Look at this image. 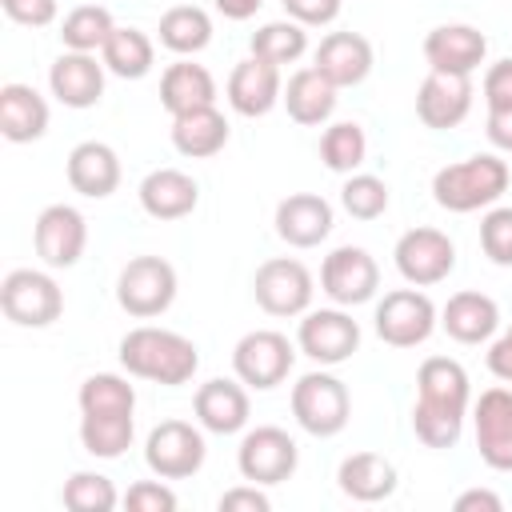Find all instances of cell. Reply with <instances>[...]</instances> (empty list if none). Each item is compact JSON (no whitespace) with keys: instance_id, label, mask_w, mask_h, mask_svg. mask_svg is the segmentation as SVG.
Segmentation results:
<instances>
[{"instance_id":"obj_30","label":"cell","mask_w":512,"mask_h":512,"mask_svg":"<svg viewBox=\"0 0 512 512\" xmlns=\"http://www.w3.org/2000/svg\"><path fill=\"white\" fill-rule=\"evenodd\" d=\"M284 108L296 124H320L336 108V84L316 68H300L284 88Z\"/></svg>"},{"instance_id":"obj_5","label":"cell","mask_w":512,"mask_h":512,"mask_svg":"<svg viewBox=\"0 0 512 512\" xmlns=\"http://www.w3.org/2000/svg\"><path fill=\"white\" fill-rule=\"evenodd\" d=\"M0 308H4L8 320L24 324V328H44L60 316L64 296H60L52 276L32 272V268H16L0 284Z\"/></svg>"},{"instance_id":"obj_15","label":"cell","mask_w":512,"mask_h":512,"mask_svg":"<svg viewBox=\"0 0 512 512\" xmlns=\"http://www.w3.org/2000/svg\"><path fill=\"white\" fill-rule=\"evenodd\" d=\"M484 52H488V40L472 24H440L424 36V60L432 72L472 76L476 64H484Z\"/></svg>"},{"instance_id":"obj_36","label":"cell","mask_w":512,"mask_h":512,"mask_svg":"<svg viewBox=\"0 0 512 512\" xmlns=\"http://www.w3.org/2000/svg\"><path fill=\"white\" fill-rule=\"evenodd\" d=\"M460 420H464L460 408H448V404H436V400H420L416 396L412 428H416V436L428 448H452L460 440Z\"/></svg>"},{"instance_id":"obj_16","label":"cell","mask_w":512,"mask_h":512,"mask_svg":"<svg viewBox=\"0 0 512 512\" xmlns=\"http://www.w3.org/2000/svg\"><path fill=\"white\" fill-rule=\"evenodd\" d=\"M356 344H360L356 320L336 312V308H320V312H308L300 320V348L316 364H340L356 352Z\"/></svg>"},{"instance_id":"obj_25","label":"cell","mask_w":512,"mask_h":512,"mask_svg":"<svg viewBox=\"0 0 512 512\" xmlns=\"http://www.w3.org/2000/svg\"><path fill=\"white\" fill-rule=\"evenodd\" d=\"M212 100H216V80L204 64L180 60V64H168V72L160 76V104L172 116L192 112V108H208Z\"/></svg>"},{"instance_id":"obj_13","label":"cell","mask_w":512,"mask_h":512,"mask_svg":"<svg viewBox=\"0 0 512 512\" xmlns=\"http://www.w3.org/2000/svg\"><path fill=\"white\" fill-rule=\"evenodd\" d=\"M476 448L496 472H512V392L488 388L476 400Z\"/></svg>"},{"instance_id":"obj_40","label":"cell","mask_w":512,"mask_h":512,"mask_svg":"<svg viewBox=\"0 0 512 512\" xmlns=\"http://www.w3.org/2000/svg\"><path fill=\"white\" fill-rule=\"evenodd\" d=\"M112 504H116V488L100 472H76L64 484V508L68 512H112Z\"/></svg>"},{"instance_id":"obj_47","label":"cell","mask_w":512,"mask_h":512,"mask_svg":"<svg viewBox=\"0 0 512 512\" xmlns=\"http://www.w3.org/2000/svg\"><path fill=\"white\" fill-rule=\"evenodd\" d=\"M220 512H268V496L256 488H232L220 496Z\"/></svg>"},{"instance_id":"obj_44","label":"cell","mask_w":512,"mask_h":512,"mask_svg":"<svg viewBox=\"0 0 512 512\" xmlns=\"http://www.w3.org/2000/svg\"><path fill=\"white\" fill-rule=\"evenodd\" d=\"M484 100H488V108H512V56L496 60L484 72Z\"/></svg>"},{"instance_id":"obj_51","label":"cell","mask_w":512,"mask_h":512,"mask_svg":"<svg viewBox=\"0 0 512 512\" xmlns=\"http://www.w3.org/2000/svg\"><path fill=\"white\" fill-rule=\"evenodd\" d=\"M216 8H220L228 20H248V16L260 8V0H216Z\"/></svg>"},{"instance_id":"obj_29","label":"cell","mask_w":512,"mask_h":512,"mask_svg":"<svg viewBox=\"0 0 512 512\" xmlns=\"http://www.w3.org/2000/svg\"><path fill=\"white\" fill-rule=\"evenodd\" d=\"M336 480H340V488H344L352 500L372 504V500L392 496V488H396V468H392L380 452H352V456H344Z\"/></svg>"},{"instance_id":"obj_14","label":"cell","mask_w":512,"mask_h":512,"mask_svg":"<svg viewBox=\"0 0 512 512\" xmlns=\"http://www.w3.org/2000/svg\"><path fill=\"white\" fill-rule=\"evenodd\" d=\"M320 284L340 304H364L376 292V284H380V268H376V260L364 248L344 244V248H336V252L324 256Z\"/></svg>"},{"instance_id":"obj_49","label":"cell","mask_w":512,"mask_h":512,"mask_svg":"<svg viewBox=\"0 0 512 512\" xmlns=\"http://www.w3.org/2000/svg\"><path fill=\"white\" fill-rule=\"evenodd\" d=\"M452 508H456V512H500V496L488 492V488H472V492L456 496Z\"/></svg>"},{"instance_id":"obj_35","label":"cell","mask_w":512,"mask_h":512,"mask_svg":"<svg viewBox=\"0 0 512 512\" xmlns=\"http://www.w3.org/2000/svg\"><path fill=\"white\" fill-rule=\"evenodd\" d=\"M112 12L100 8V4H76L64 24H60V40L72 48V52H92V48H104V40L112 36Z\"/></svg>"},{"instance_id":"obj_33","label":"cell","mask_w":512,"mask_h":512,"mask_svg":"<svg viewBox=\"0 0 512 512\" xmlns=\"http://www.w3.org/2000/svg\"><path fill=\"white\" fill-rule=\"evenodd\" d=\"M80 444L92 456H120L132 444V412H84L80 416Z\"/></svg>"},{"instance_id":"obj_20","label":"cell","mask_w":512,"mask_h":512,"mask_svg":"<svg viewBox=\"0 0 512 512\" xmlns=\"http://www.w3.org/2000/svg\"><path fill=\"white\" fill-rule=\"evenodd\" d=\"M48 84H52V96L60 104H68V108H92L100 100V92H104V68L88 52H64L48 68Z\"/></svg>"},{"instance_id":"obj_28","label":"cell","mask_w":512,"mask_h":512,"mask_svg":"<svg viewBox=\"0 0 512 512\" xmlns=\"http://www.w3.org/2000/svg\"><path fill=\"white\" fill-rule=\"evenodd\" d=\"M172 144L184 156H216L228 144V120L216 112V104L180 112L172 116Z\"/></svg>"},{"instance_id":"obj_26","label":"cell","mask_w":512,"mask_h":512,"mask_svg":"<svg viewBox=\"0 0 512 512\" xmlns=\"http://www.w3.org/2000/svg\"><path fill=\"white\" fill-rule=\"evenodd\" d=\"M48 128V104L28 84H4L0 88V132L16 144L36 140Z\"/></svg>"},{"instance_id":"obj_34","label":"cell","mask_w":512,"mask_h":512,"mask_svg":"<svg viewBox=\"0 0 512 512\" xmlns=\"http://www.w3.org/2000/svg\"><path fill=\"white\" fill-rule=\"evenodd\" d=\"M100 52H104V64L124 80H140L152 68V40L140 28H112Z\"/></svg>"},{"instance_id":"obj_18","label":"cell","mask_w":512,"mask_h":512,"mask_svg":"<svg viewBox=\"0 0 512 512\" xmlns=\"http://www.w3.org/2000/svg\"><path fill=\"white\" fill-rule=\"evenodd\" d=\"M276 232L292 248H312L332 232V208L316 192H292L276 204Z\"/></svg>"},{"instance_id":"obj_41","label":"cell","mask_w":512,"mask_h":512,"mask_svg":"<svg viewBox=\"0 0 512 512\" xmlns=\"http://www.w3.org/2000/svg\"><path fill=\"white\" fill-rule=\"evenodd\" d=\"M340 200H344V208H348L356 220H376V216L388 208V184H384L380 176L360 172V176H352V180L340 188Z\"/></svg>"},{"instance_id":"obj_24","label":"cell","mask_w":512,"mask_h":512,"mask_svg":"<svg viewBox=\"0 0 512 512\" xmlns=\"http://www.w3.org/2000/svg\"><path fill=\"white\" fill-rule=\"evenodd\" d=\"M444 332L452 336V340H460V344H480V340H488L492 332H496V324H500V308H496V300L492 296H484V292H456V296H448V304H444Z\"/></svg>"},{"instance_id":"obj_17","label":"cell","mask_w":512,"mask_h":512,"mask_svg":"<svg viewBox=\"0 0 512 512\" xmlns=\"http://www.w3.org/2000/svg\"><path fill=\"white\" fill-rule=\"evenodd\" d=\"M472 108V80L456 72H428L416 92V116L428 128H452Z\"/></svg>"},{"instance_id":"obj_1","label":"cell","mask_w":512,"mask_h":512,"mask_svg":"<svg viewBox=\"0 0 512 512\" xmlns=\"http://www.w3.org/2000/svg\"><path fill=\"white\" fill-rule=\"evenodd\" d=\"M120 364L140 376V380H156V384H184L192 380L200 356H196V344L180 332H168V328H132L124 340H120Z\"/></svg>"},{"instance_id":"obj_4","label":"cell","mask_w":512,"mask_h":512,"mask_svg":"<svg viewBox=\"0 0 512 512\" xmlns=\"http://www.w3.org/2000/svg\"><path fill=\"white\" fill-rule=\"evenodd\" d=\"M348 408V388L328 372H308L292 388V412L312 436H336L348 424Z\"/></svg>"},{"instance_id":"obj_6","label":"cell","mask_w":512,"mask_h":512,"mask_svg":"<svg viewBox=\"0 0 512 512\" xmlns=\"http://www.w3.org/2000/svg\"><path fill=\"white\" fill-rule=\"evenodd\" d=\"M252 292L268 316H296L312 300V272L292 256H272L256 268Z\"/></svg>"},{"instance_id":"obj_38","label":"cell","mask_w":512,"mask_h":512,"mask_svg":"<svg viewBox=\"0 0 512 512\" xmlns=\"http://www.w3.org/2000/svg\"><path fill=\"white\" fill-rule=\"evenodd\" d=\"M368 152V140H364V128L352 124V120H340L332 124L324 136H320V160L332 168V172H352Z\"/></svg>"},{"instance_id":"obj_7","label":"cell","mask_w":512,"mask_h":512,"mask_svg":"<svg viewBox=\"0 0 512 512\" xmlns=\"http://www.w3.org/2000/svg\"><path fill=\"white\" fill-rule=\"evenodd\" d=\"M144 460L164 480H184L204 464V436L188 420H164L148 432Z\"/></svg>"},{"instance_id":"obj_27","label":"cell","mask_w":512,"mask_h":512,"mask_svg":"<svg viewBox=\"0 0 512 512\" xmlns=\"http://www.w3.org/2000/svg\"><path fill=\"white\" fill-rule=\"evenodd\" d=\"M196 416L208 432L228 436V432L244 428V420H248V392L232 380H208L196 392Z\"/></svg>"},{"instance_id":"obj_32","label":"cell","mask_w":512,"mask_h":512,"mask_svg":"<svg viewBox=\"0 0 512 512\" xmlns=\"http://www.w3.org/2000/svg\"><path fill=\"white\" fill-rule=\"evenodd\" d=\"M212 40V20L204 8L196 4H176L160 16V44L168 52H180V56H192L200 52L204 44Z\"/></svg>"},{"instance_id":"obj_39","label":"cell","mask_w":512,"mask_h":512,"mask_svg":"<svg viewBox=\"0 0 512 512\" xmlns=\"http://www.w3.org/2000/svg\"><path fill=\"white\" fill-rule=\"evenodd\" d=\"M304 44L308 40H304V28L296 20H272L252 36V56L272 60V64H288L304 52Z\"/></svg>"},{"instance_id":"obj_22","label":"cell","mask_w":512,"mask_h":512,"mask_svg":"<svg viewBox=\"0 0 512 512\" xmlns=\"http://www.w3.org/2000/svg\"><path fill=\"white\" fill-rule=\"evenodd\" d=\"M196 200H200V188L180 168H156L140 184V204L156 220H180V216H188L196 208Z\"/></svg>"},{"instance_id":"obj_21","label":"cell","mask_w":512,"mask_h":512,"mask_svg":"<svg viewBox=\"0 0 512 512\" xmlns=\"http://www.w3.org/2000/svg\"><path fill=\"white\" fill-rule=\"evenodd\" d=\"M228 100L240 116H264L280 100V68L272 60H240L228 76Z\"/></svg>"},{"instance_id":"obj_19","label":"cell","mask_w":512,"mask_h":512,"mask_svg":"<svg viewBox=\"0 0 512 512\" xmlns=\"http://www.w3.org/2000/svg\"><path fill=\"white\" fill-rule=\"evenodd\" d=\"M320 76H328L336 88L360 84L372 68V44L360 32H328L316 48V64Z\"/></svg>"},{"instance_id":"obj_37","label":"cell","mask_w":512,"mask_h":512,"mask_svg":"<svg viewBox=\"0 0 512 512\" xmlns=\"http://www.w3.org/2000/svg\"><path fill=\"white\" fill-rule=\"evenodd\" d=\"M136 392L116 372H96L80 384V412H132Z\"/></svg>"},{"instance_id":"obj_8","label":"cell","mask_w":512,"mask_h":512,"mask_svg":"<svg viewBox=\"0 0 512 512\" xmlns=\"http://www.w3.org/2000/svg\"><path fill=\"white\" fill-rule=\"evenodd\" d=\"M436 324V308L424 292L416 288H396L388 292L380 304H376V332L384 344L392 348H412V344H424L428 332Z\"/></svg>"},{"instance_id":"obj_45","label":"cell","mask_w":512,"mask_h":512,"mask_svg":"<svg viewBox=\"0 0 512 512\" xmlns=\"http://www.w3.org/2000/svg\"><path fill=\"white\" fill-rule=\"evenodd\" d=\"M0 4L16 24H28V28H44L56 16V0H0Z\"/></svg>"},{"instance_id":"obj_46","label":"cell","mask_w":512,"mask_h":512,"mask_svg":"<svg viewBox=\"0 0 512 512\" xmlns=\"http://www.w3.org/2000/svg\"><path fill=\"white\" fill-rule=\"evenodd\" d=\"M280 4L296 24H328L340 12V0H280Z\"/></svg>"},{"instance_id":"obj_12","label":"cell","mask_w":512,"mask_h":512,"mask_svg":"<svg viewBox=\"0 0 512 512\" xmlns=\"http://www.w3.org/2000/svg\"><path fill=\"white\" fill-rule=\"evenodd\" d=\"M84 240H88V228H84V216L72 204H48L36 216L32 244H36V256L44 264H52V268L76 264L80 252H84Z\"/></svg>"},{"instance_id":"obj_42","label":"cell","mask_w":512,"mask_h":512,"mask_svg":"<svg viewBox=\"0 0 512 512\" xmlns=\"http://www.w3.org/2000/svg\"><path fill=\"white\" fill-rule=\"evenodd\" d=\"M480 248L492 264H512V208H492L480 220Z\"/></svg>"},{"instance_id":"obj_11","label":"cell","mask_w":512,"mask_h":512,"mask_svg":"<svg viewBox=\"0 0 512 512\" xmlns=\"http://www.w3.org/2000/svg\"><path fill=\"white\" fill-rule=\"evenodd\" d=\"M296 472V440L276 428V424H264L256 432L244 436L240 444V476L252 480V484H280Z\"/></svg>"},{"instance_id":"obj_9","label":"cell","mask_w":512,"mask_h":512,"mask_svg":"<svg viewBox=\"0 0 512 512\" xmlns=\"http://www.w3.org/2000/svg\"><path fill=\"white\" fill-rule=\"evenodd\" d=\"M232 364H236V376L244 384L276 388L288 376V368H292V344L276 328H256V332L240 336V344L232 352Z\"/></svg>"},{"instance_id":"obj_50","label":"cell","mask_w":512,"mask_h":512,"mask_svg":"<svg viewBox=\"0 0 512 512\" xmlns=\"http://www.w3.org/2000/svg\"><path fill=\"white\" fill-rule=\"evenodd\" d=\"M488 368H492L500 380L512 384V328L492 344V352H488Z\"/></svg>"},{"instance_id":"obj_43","label":"cell","mask_w":512,"mask_h":512,"mask_svg":"<svg viewBox=\"0 0 512 512\" xmlns=\"http://www.w3.org/2000/svg\"><path fill=\"white\" fill-rule=\"evenodd\" d=\"M124 508H128V512H172V508H176V496H172V488H164V484L140 480V484L128 488Z\"/></svg>"},{"instance_id":"obj_48","label":"cell","mask_w":512,"mask_h":512,"mask_svg":"<svg viewBox=\"0 0 512 512\" xmlns=\"http://www.w3.org/2000/svg\"><path fill=\"white\" fill-rule=\"evenodd\" d=\"M488 140L512 152V108H488Z\"/></svg>"},{"instance_id":"obj_31","label":"cell","mask_w":512,"mask_h":512,"mask_svg":"<svg viewBox=\"0 0 512 512\" xmlns=\"http://www.w3.org/2000/svg\"><path fill=\"white\" fill-rule=\"evenodd\" d=\"M416 392L420 400H436V404H448V408H460L468 404V372L448 360V356H428L416 372Z\"/></svg>"},{"instance_id":"obj_23","label":"cell","mask_w":512,"mask_h":512,"mask_svg":"<svg viewBox=\"0 0 512 512\" xmlns=\"http://www.w3.org/2000/svg\"><path fill=\"white\" fill-rule=\"evenodd\" d=\"M68 184L80 196H92V200L116 192V184H120V160H116V152L108 144H100V140L76 144L68 152Z\"/></svg>"},{"instance_id":"obj_10","label":"cell","mask_w":512,"mask_h":512,"mask_svg":"<svg viewBox=\"0 0 512 512\" xmlns=\"http://www.w3.org/2000/svg\"><path fill=\"white\" fill-rule=\"evenodd\" d=\"M456 248L440 228H408L396 240V268L408 284H436L452 272Z\"/></svg>"},{"instance_id":"obj_2","label":"cell","mask_w":512,"mask_h":512,"mask_svg":"<svg viewBox=\"0 0 512 512\" xmlns=\"http://www.w3.org/2000/svg\"><path fill=\"white\" fill-rule=\"evenodd\" d=\"M504 188H508V164L488 152L448 164L432 176V196L448 212H472L480 204H492Z\"/></svg>"},{"instance_id":"obj_3","label":"cell","mask_w":512,"mask_h":512,"mask_svg":"<svg viewBox=\"0 0 512 512\" xmlns=\"http://www.w3.org/2000/svg\"><path fill=\"white\" fill-rule=\"evenodd\" d=\"M176 296V268L164 256H132L120 268L116 280V300L128 316H160Z\"/></svg>"}]
</instances>
